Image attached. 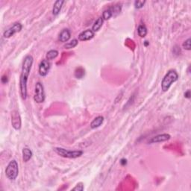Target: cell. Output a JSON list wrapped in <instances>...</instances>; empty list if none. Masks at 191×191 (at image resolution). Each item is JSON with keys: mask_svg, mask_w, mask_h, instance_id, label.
Wrapping results in <instances>:
<instances>
[{"mask_svg": "<svg viewBox=\"0 0 191 191\" xmlns=\"http://www.w3.org/2000/svg\"><path fill=\"white\" fill-rule=\"evenodd\" d=\"M33 61H34V58L30 55L26 56L23 61L22 72H21L20 79H19V90H20L21 96L24 100L27 98L28 78H29L30 71L32 66Z\"/></svg>", "mask_w": 191, "mask_h": 191, "instance_id": "1", "label": "cell"}, {"mask_svg": "<svg viewBox=\"0 0 191 191\" xmlns=\"http://www.w3.org/2000/svg\"><path fill=\"white\" fill-rule=\"evenodd\" d=\"M179 79V74L174 69L169 70L161 82V89L164 92H167L174 82Z\"/></svg>", "mask_w": 191, "mask_h": 191, "instance_id": "2", "label": "cell"}, {"mask_svg": "<svg viewBox=\"0 0 191 191\" xmlns=\"http://www.w3.org/2000/svg\"><path fill=\"white\" fill-rule=\"evenodd\" d=\"M54 151L61 157H66V158H77L83 154V152L81 150L72 151L60 147L55 148Z\"/></svg>", "mask_w": 191, "mask_h": 191, "instance_id": "3", "label": "cell"}, {"mask_svg": "<svg viewBox=\"0 0 191 191\" xmlns=\"http://www.w3.org/2000/svg\"><path fill=\"white\" fill-rule=\"evenodd\" d=\"M19 174V167L17 162L15 160L10 161L5 169V175L8 179L14 181L16 179Z\"/></svg>", "mask_w": 191, "mask_h": 191, "instance_id": "4", "label": "cell"}, {"mask_svg": "<svg viewBox=\"0 0 191 191\" xmlns=\"http://www.w3.org/2000/svg\"><path fill=\"white\" fill-rule=\"evenodd\" d=\"M34 100L37 103H42L45 100L44 87L41 82L36 83L35 84Z\"/></svg>", "mask_w": 191, "mask_h": 191, "instance_id": "5", "label": "cell"}, {"mask_svg": "<svg viewBox=\"0 0 191 191\" xmlns=\"http://www.w3.org/2000/svg\"><path fill=\"white\" fill-rule=\"evenodd\" d=\"M22 29H23V26L21 23H14L11 27H10L9 29H7L5 31L4 34H3V36H4V37H5V38H9V37H12V36L14 35V34H16V33L19 32V31L22 30Z\"/></svg>", "mask_w": 191, "mask_h": 191, "instance_id": "6", "label": "cell"}, {"mask_svg": "<svg viewBox=\"0 0 191 191\" xmlns=\"http://www.w3.org/2000/svg\"><path fill=\"white\" fill-rule=\"evenodd\" d=\"M50 62L47 59L42 60L39 66V74L42 77H45L49 73L50 69Z\"/></svg>", "mask_w": 191, "mask_h": 191, "instance_id": "7", "label": "cell"}, {"mask_svg": "<svg viewBox=\"0 0 191 191\" xmlns=\"http://www.w3.org/2000/svg\"><path fill=\"white\" fill-rule=\"evenodd\" d=\"M11 124L16 130H19L21 128V118L18 111H14L11 114Z\"/></svg>", "mask_w": 191, "mask_h": 191, "instance_id": "8", "label": "cell"}, {"mask_svg": "<svg viewBox=\"0 0 191 191\" xmlns=\"http://www.w3.org/2000/svg\"><path fill=\"white\" fill-rule=\"evenodd\" d=\"M171 136L168 134H161L152 137L150 140L149 141V143H157L165 142V141L169 140L170 139Z\"/></svg>", "mask_w": 191, "mask_h": 191, "instance_id": "9", "label": "cell"}, {"mask_svg": "<svg viewBox=\"0 0 191 191\" xmlns=\"http://www.w3.org/2000/svg\"><path fill=\"white\" fill-rule=\"evenodd\" d=\"M94 37V32L92 30L87 29L86 31H82L79 35V40L80 41H90Z\"/></svg>", "mask_w": 191, "mask_h": 191, "instance_id": "10", "label": "cell"}, {"mask_svg": "<svg viewBox=\"0 0 191 191\" xmlns=\"http://www.w3.org/2000/svg\"><path fill=\"white\" fill-rule=\"evenodd\" d=\"M71 37V32L68 29H64L61 31L59 34L58 40L61 42L65 43L67 42Z\"/></svg>", "mask_w": 191, "mask_h": 191, "instance_id": "11", "label": "cell"}, {"mask_svg": "<svg viewBox=\"0 0 191 191\" xmlns=\"http://www.w3.org/2000/svg\"><path fill=\"white\" fill-rule=\"evenodd\" d=\"M64 3V1L63 0H58L55 2L54 6H53V9H52V14L55 16H57V15L59 14L60 11H61V8H62L63 4Z\"/></svg>", "mask_w": 191, "mask_h": 191, "instance_id": "12", "label": "cell"}, {"mask_svg": "<svg viewBox=\"0 0 191 191\" xmlns=\"http://www.w3.org/2000/svg\"><path fill=\"white\" fill-rule=\"evenodd\" d=\"M104 122V117H102V116H99V117H96L94 120L91 122L90 123V128L91 129H96V128L99 127L100 126H102V124Z\"/></svg>", "mask_w": 191, "mask_h": 191, "instance_id": "13", "label": "cell"}, {"mask_svg": "<svg viewBox=\"0 0 191 191\" xmlns=\"http://www.w3.org/2000/svg\"><path fill=\"white\" fill-rule=\"evenodd\" d=\"M33 153L28 148H24L23 149V159L24 162H28L32 157Z\"/></svg>", "mask_w": 191, "mask_h": 191, "instance_id": "14", "label": "cell"}, {"mask_svg": "<svg viewBox=\"0 0 191 191\" xmlns=\"http://www.w3.org/2000/svg\"><path fill=\"white\" fill-rule=\"evenodd\" d=\"M103 23H104V20H103L102 17H99L96 19V21L94 23V26L92 27V31L94 32H96V31H98L99 29H101V27L102 26Z\"/></svg>", "mask_w": 191, "mask_h": 191, "instance_id": "15", "label": "cell"}, {"mask_svg": "<svg viewBox=\"0 0 191 191\" xmlns=\"http://www.w3.org/2000/svg\"><path fill=\"white\" fill-rule=\"evenodd\" d=\"M137 33L140 37H145L147 34V29L145 25H140L137 29Z\"/></svg>", "mask_w": 191, "mask_h": 191, "instance_id": "16", "label": "cell"}, {"mask_svg": "<svg viewBox=\"0 0 191 191\" xmlns=\"http://www.w3.org/2000/svg\"><path fill=\"white\" fill-rule=\"evenodd\" d=\"M58 55V51L57 50H55V49H51V50L49 51L46 53V59L48 61H51V60H53L55 58H57Z\"/></svg>", "mask_w": 191, "mask_h": 191, "instance_id": "17", "label": "cell"}, {"mask_svg": "<svg viewBox=\"0 0 191 191\" xmlns=\"http://www.w3.org/2000/svg\"><path fill=\"white\" fill-rule=\"evenodd\" d=\"M112 16H113L112 11H111L110 8H108V9L105 10V11H104V12H103L102 14L103 20H108V19H110Z\"/></svg>", "mask_w": 191, "mask_h": 191, "instance_id": "18", "label": "cell"}, {"mask_svg": "<svg viewBox=\"0 0 191 191\" xmlns=\"http://www.w3.org/2000/svg\"><path fill=\"white\" fill-rule=\"evenodd\" d=\"M78 44H79L78 40L73 39V40H72L70 42H68L67 44H66L65 46H64V48H65V49H72V48L76 47V46L78 45Z\"/></svg>", "mask_w": 191, "mask_h": 191, "instance_id": "19", "label": "cell"}, {"mask_svg": "<svg viewBox=\"0 0 191 191\" xmlns=\"http://www.w3.org/2000/svg\"><path fill=\"white\" fill-rule=\"evenodd\" d=\"M84 76V70L81 67L78 68L77 69L75 72V76H76L77 79H81L83 76Z\"/></svg>", "mask_w": 191, "mask_h": 191, "instance_id": "20", "label": "cell"}, {"mask_svg": "<svg viewBox=\"0 0 191 191\" xmlns=\"http://www.w3.org/2000/svg\"><path fill=\"white\" fill-rule=\"evenodd\" d=\"M190 38H188V39L187 40V41H185L183 43V44H182V46H183V48L185 50H187V51H190L191 49L190 48Z\"/></svg>", "mask_w": 191, "mask_h": 191, "instance_id": "21", "label": "cell"}, {"mask_svg": "<svg viewBox=\"0 0 191 191\" xmlns=\"http://www.w3.org/2000/svg\"><path fill=\"white\" fill-rule=\"evenodd\" d=\"M145 3H146L145 1H135L134 2V6H135V8H137V9H140V8H142L143 7Z\"/></svg>", "mask_w": 191, "mask_h": 191, "instance_id": "22", "label": "cell"}, {"mask_svg": "<svg viewBox=\"0 0 191 191\" xmlns=\"http://www.w3.org/2000/svg\"><path fill=\"white\" fill-rule=\"evenodd\" d=\"M73 190H79V191H82L84 190V185L82 184H79L73 189Z\"/></svg>", "mask_w": 191, "mask_h": 191, "instance_id": "23", "label": "cell"}, {"mask_svg": "<svg viewBox=\"0 0 191 191\" xmlns=\"http://www.w3.org/2000/svg\"><path fill=\"white\" fill-rule=\"evenodd\" d=\"M2 82L3 84H6V83L8 82L7 76H2Z\"/></svg>", "mask_w": 191, "mask_h": 191, "instance_id": "24", "label": "cell"}, {"mask_svg": "<svg viewBox=\"0 0 191 191\" xmlns=\"http://www.w3.org/2000/svg\"><path fill=\"white\" fill-rule=\"evenodd\" d=\"M184 96H185L186 98H187V99H190V90H188L187 92H185V94H184Z\"/></svg>", "mask_w": 191, "mask_h": 191, "instance_id": "25", "label": "cell"}, {"mask_svg": "<svg viewBox=\"0 0 191 191\" xmlns=\"http://www.w3.org/2000/svg\"><path fill=\"white\" fill-rule=\"evenodd\" d=\"M127 161L126 160V159H122V160H121V164H122V165H125V164H126V162Z\"/></svg>", "mask_w": 191, "mask_h": 191, "instance_id": "26", "label": "cell"}]
</instances>
